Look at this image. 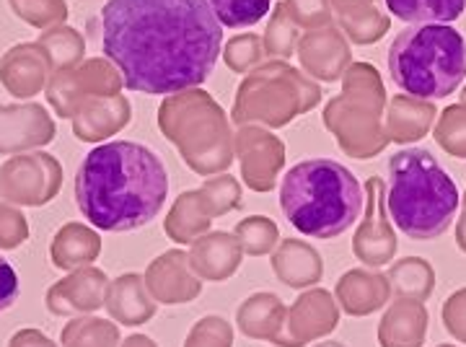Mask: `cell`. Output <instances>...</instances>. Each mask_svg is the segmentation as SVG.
<instances>
[{"label": "cell", "instance_id": "obj_2", "mask_svg": "<svg viewBox=\"0 0 466 347\" xmlns=\"http://www.w3.org/2000/svg\"><path fill=\"white\" fill-rule=\"evenodd\" d=\"M167 198L164 158L135 140L101 143L76 171V205L99 231H137L156 220Z\"/></svg>", "mask_w": 466, "mask_h": 347}, {"label": "cell", "instance_id": "obj_8", "mask_svg": "<svg viewBox=\"0 0 466 347\" xmlns=\"http://www.w3.org/2000/svg\"><path fill=\"white\" fill-rule=\"evenodd\" d=\"M18 293H21V281H18L16 267L5 257H0V314L16 303Z\"/></svg>", "mask_w": 466, "mask_h": 347}, {"label": "cell", "instance_id": "obj_5", "mask_svg": "<svg viewBox=\"0 0 466 347\" xmlns=\"http://www.w3.org/2000/svg\"><path fill=\"white\" fill-rule=\"evenodd\" d=\"M389 76L412 99H446L466 78V36L451 24L404 29L389 47Z\"/></svg>", "mask_w": 466, "mask_h": 347}, {"label": "cell", "instance_id": "obj_4", "mask_svg": "<svg viewBox=\"0 0 466 347\" xmlns=\"http://www.w3.org/2000/svg\"><path fill=\"white\" fill-rule=\"evenodd\" d=\"M386 213L394 229L415 241L449 231L459 210V187L431 150L407 148L389 158Z\"/></svg>", "mask_w": 466, "mask_h": 347}, {"label": "cell", "instance_id": "obj_3", "mask_svg": "<svg viewBox=\"0 0 466 347\" xmlns=\"http://www.w3.org/2000/svg\"><path fill=\"white\" fill-rule=\"evenodd\" d=\"M280 208L303 236L334 239L350 231L363 213V187L345 164L309 158L285 171Z\"/></svg>", "mask_w": 466, "mask_h": 347}, {"label": "cell", "instance_id": "obj_6", "mask_svg": "<svg viewBox=\"0 0 466 347\" xmlns=\"http://www.w3.org/2000/svg\"><path fill=\"white\" fill-rule=\"evenodd\" d=\"M386 8L412 26L453 24L466 11V0H386Z\"/></svg>", "mask_w": 466, "mask_h": 347}, {"label": "cell", "instance_id": "obj_1", "mask_svg": "<svg viewBox=\"0 0 466 347\" xmlns=\"http://www.w3.org/2000/svg\"><path fill=\"white\" fill-rule=\"evenodd\" d=\"M101 50L130 91L167 97L202 86L223 47L208 0H106Z\"/></svg>", "mask_w": 466, "mask_h": 347}, {"label": "cell", "instance_id": "obj_7", "mask_svg": "<svg viewBox=\"0 0 466 347\" xmlns=\"http://www.w3.org/2000/svg\"><path fill=\"white\" fill-rule=\"evenodd\" d=\"M213 14L226 29L254 26L267 16L272 0H208Z\"/></svg>", "mask_w": 466, "mask_h": 347}]
</instances>
